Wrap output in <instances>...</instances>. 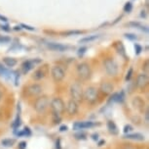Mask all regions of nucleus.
Returning <instances> with one entry per match:
<instances>
[{
    "instance_id": "obj_36",
    "label": "nucleus",
    "mask_w": 149,
    "mask_h": 149,
    "mask_svg": "<svg viewBox=\"0 0 149 149\" xmlns=\"http://www.w3.org/2000/svg\"><path fill=\"white\" fill-rule=\"evenodd\" d=\"M145 123L146 124L149 123V112H148V110L145 111Z\"/></svg>"
},
{
    "instance_id": "obj_27",
    "label": "nucleus",
    "mask_w": 149,
    "mask_h": 149,
    "mask_svg": "<svg viewBox=\"0 0 149 149\" xmlns=\"http://www.w3.org/2000/svg\"><path fill=\"white\" fill-rule=\"evenodd\" d=\"M125 37L130 39V40H136V39L137 38L136 35H134V33H126L125 35Z\"/></svg>"
},
{
    "instance_id": "obj_2",
    "label": "nucleus",
    "mask_w": 149,
    "mask_h": 149,
    "mask_svg": "<svg viewBox=\"0 0 149 149\" xmlns=\"http://www.w3.org/2000/svg\"><path fill=\"white\" fill-rule=\"evenodd\" d=\"M50 106H51V109L54 115L61 116L64 112V110H65V104H64L63 100L58 97L53 98L51 103H50Z\"/></svg>"
},
{
    "instance_id": "obj_11",
    "label": "nucleus",
    "mask_w": 149,
    "mask_h": 149,
    "mask_svg": "<svg viewBox=\"0 0 149 149\" xmlns=\"http://www.w3.org/2000/svg\"><path fill=\"white\" fill-rule=\"evenodd\" d=\"M41 60L40 59H37V60H29V61H26L22 63V71L24 74H27L30 70L33 69V67L35 66V64H38L40 63Z\"/></svg>"
},
{
    "instance_id": "obj_17",
    "label": "nucleus",
    "mask_w": 149,
    "mask_h": 149,
    "mask_svg": "<svg viewBox=\"0 0 149 149\" xmlns=\"http://www.w3.org/2000/svg\"><path fill=\"white\" fill-rule=\"evenodd\" d=\"M124 138L127 139H133V140H139V141H142L144 140V136L140 133H128L124 136Z\"/></svg>"
},
{
    "instance_id": "obj_9",
    "label": "nucleus",
    "mask_w": 149,
    "mask_h": 149,
    "mask_svg": "<svg viewBox=\"0 0 149 149\" xmlns=\"http://www.w3.org/2000/svg\"><path fill=\"white\" fill-rule=\"evenodd\" d=\"M148 84V76L147 74H139L136 78V85L137 88L139 89H144Z\"/></svg>"
},
{
    "instance_id": "obj_14",
    "label": "nucleus",
    "mask_w": 149,
    "mask_h": 149,
    "mask_svg": "<svg viewBox=\"0 0 149 149\" xmlns=\"http://www.w3.org/2000/svg\"><path fill=\"white\" fill-rule=\"evenodd\" d=\"M94 126H95V123L93 122H78L75 123L73 128L74 130H83V129H89V128H93Z\"/></svg>"
},
{
    "instance_id": "obj_28",
    "label": "nucleus",
    "mask_w": 149,
    "mask_h": 149,
    "mask_svg": "<svg viewBox=\"0 0 149 149\" xmlns=\"http://www.w3.org/2000/svg\"><path fill=\"white\" fill-rule=\"evenodd\" d=\"M18 136H30V131L29 128H26L22 133H19Z\"/></svg>"
},
{
    "instance_id": "obj_25",
    "label": "nucleus",
    "mask_w": 149,
    "mask_h": 149,
    "mask_svg": "<svg viewBox=\"0 0 149 149\" xmlns=\"http://www.w3.org/2000/svg\"><path fill=\"white\" fill-rule=\"evenodd\" d=\"M19 126H21V118H19V115H18V116H17V119L15 120V122L13 124V128L17 129V128H19Z\"/></svg>"
},
{
    "instance_id": "obj_40",
    "label": "nucleus",
    "mask_w": 149,
    "mask_h": 149,
    "mask_svg": "<svg viewBox=\"0 0 149 149\" xmlns=\"http://www.w3.org/2000/svg\"><path fill=\"white\" fill-rule=\"evenodd\" d=\"M60 131H67V126H61V128H60Z\"/></svg>"
},
{
    "instance_id": "obj_13",
    "label": "nucleus",
    "mask_w": 149,
    "mask_h": 149,
    "mask_svg": "<svg viewBox=\"0 0 149 149\" xmlns=\"http://www.w3.org/2000/svg\"><path fill=\"white\" fill-rule=\"evenodd\" d=\"M100 90H102V93H104L106 95L112 94V92L114 90V86L113 84L108 83V81H104L100 84Z\"/></svg>"
},
{
    "instance_id": "obj_12",
    "label": "nucleus",
    "mask_w": 149,
    "mask_h": 149,
    "mask_svg": "<svg viewBox=\"0 0 149 149\" xmlns=\"http://www.w3.org/2000/svg\"><path fill=\"white\" fill-rule=\"evenodd\" d=\"M66 112L68 113L70 116H74L77 114L78 112V103L76 101L70 99L66 104Z\"/></svg>"
},
{
    "instance_id": "obj_43",
    "label": "nucleus",
    "mask_w": 149,
    "mask_h": 149,
    "mask_svg": "<svg viewBox=\"0 0 149 149\" xmlns=\"http://www.w3.org/2000/svg\"><path fill=\"white\" fill-rule=\"evenodd\" d=\"M97 137H98L97 134H93V139L94 140H97Z\"/></svg>"
},
{
    "instance_id": "obj_21",
    "label": "nucleus",
    "mask_w": 149,
    "mask_h": 149,
    "mask_svg": "<svg viewBox=\"0 0 149 149\" xmlns=\"http://www.w3.org/2000/svg\"><path fill=\"white\" fill-rule=\"evenodd\" d=\"M98 37H100V35H90V36H86V37H84V38H82V39H80L79 42H80V43H89V42H92V41L95 40V39H97Z\"/></svg>"
},
{
    "instance_id": "obj_29",
    "label": "nucleus",
    "mask_w": 149,
    "mask_h": 149,
    "mask_svg": "<svg viewBox=\"0 0 149 149\" xmlns=\"http://www.w3.org/2000/svg\"><path fill=\"white\" fill-rule=\"evenodd\" d=\"M82 32L80 30H69V32H64V35H80Z\"/></svg>"
},
{
    "instance_id": "obj_3",
    "label": "nucleus",
    "mask_w": 149,
    "mask_h": 149,
    "mask_svg": "<svg viewBox=\"0 0 149 149\" xmlns=\"http://www.w3.org/2000/svg\"><path fill=\"white\" fill-rule=\"evenodd\" d=\"M103 66H104L106 74L110 77H115L118 74V65L112 58H106L103 61Z\"/></svg>"
},
{
    "instance_id": "obj_6",
    "label": "nucleus",
    "mask_w": 149,
    "mask_h": 149,
    "mask_svg": "<svg viewBox=\"0 0 149 149\" xmlns=\"http://www.w3.org/2000/svg\"><path fill=\"white\" fill-rule=\"evenodd\" d=\"M49 104H50L49 98L47 96H40L36 98L34 102V109L37 113H43V112L46 111Z\"/></svg>"
},
{
    "instance_id": "obj_37",
    "label": "nucleus",
    "mask_w": 149,
    "mask_h": 149,
    "mask_svg": "<svg viewBox=\"0 0 149 149\" xmlns=\"http://www.w3.org/2000/svg\"><path fill=\"white\" fill-rule=\"evenodd\" d=\"M3 94H4V88L0 84V99L3 96Z\"/></svg>"
},
{
    "instance_id": "obj_1",
    "label": "nucleus",
    "mask_w": 149,
    "mask_h": 149,
    "mask_svg": "<svg viewBox=\"0 0 149 149\" xmlns=\"http://www.w3.org/2000/svg\"><path fill=\"white\" fill-rule=\"evenodd\" d=\"M83 88L82 85L79 83H73L70 86V96L71 99L76 101L77 103L81 102L83 100Z\"/></svg>"
},
{
    "instance_id": "obj_42",
    "label": "nucleus",
    "mask_w": 149,
    "mask_h": 149,
    "mask_svg": "<svg viewBox=\"0 0 149 149\" xmlns=\"http://www.w3.org/2000/svg\"><path fill=\"white\" fill-rule=\"evenodd\" d=\"M0 20H1V21H4V22H6V21H7V19L5 18V17L1 16V15H0Z\"/></svg>"
},
{
    "instance_id": "obj_22",
    "label": "nucleus",
    "mask_w": 149,
    "mask_h": 149,
    "mask_svg": "<svg viewBox=\"0 0 149 149\" xmlns=\"http://www.w3.org/2000/svg\"><path fill=\"white\" fill-rule=\"evenodd\" d=\"M1 143H2V145H3V146H6V147H11V146H13L14 143H15V139L7 138V139L2 140Z\"/></svg>"
},
{
    "instance_id": "obj_16",
    "label": "nucleus",
    "mask_w": 149,
    "mask_h": 149,
    "mask_svg": "<svg viewBox=\"0 0 149 149\" xmlns=\"http://www.w3.org/2000/svg\"><path fill=\"white\" fill-rule=\"evenodd\" d=\"M133 105L134 106V108L137 109L139 111H142L144 108V101H143L140 97H134L133 100Z\"/></svg>"
},
{
    "instance_id": "obj_34",
    "label": "nucleus",
    "mask_w": 149,
    "mask_h": 149,
    "mask_svg": "<svg viewBox=\"0 0 149 149\" xmlns=\"http://www.w3.org/2000/svg\"><path fill=\"white\" fill-rule=\"evenodd\" d=\"M134 48H136V54H139V53L142 51V47L140 45H139V44H136V45H134Z\"/></svg>"
},
{
    "instance_id": "obj_31",
    "label": "nucleus",
    "mask_w": 149,
    "mask_h": 149,
    "mask_svg": "<svg viewBox=\"0 0 149 149\" xmlns=\"http://www.w3.org/2000/svg\"><path fill=\"white\" fill-rule=\"evenodd\" d=\"M75 137H76L77 139H86V134L81 133H76L75 134Z\"/></svg>"
},
{
    "instance_id": "obj_39",
    "label": "nucleus",
    "mask_w": 149,
    "mask_h": 149,
    "mask_svg": "<svg viewBox=\"0 0 149 149\" xmlns=\"http://www.w3.org/2000/svg\"><path fill=\"white\" fill-rule=\"evenodd\" d=\"M26 142L22 141V142L19 143V148H21V149H24V147H26Z\"/></svg>"
},
{
    "instance_id": "obj_7",
    "label": "nucleus",
    "mask_w": 149,
    "mask_h": 149,
    "mask_svg": "<svg viewBox=\"0 0 149 149\" xmlns=\"http://www.w3.org/2000/svg\"><path fill=\"white\" fill-rule=\"evenodd\" d=\"M51 76H52L53 80L58 83V81H63L64 77H65V71H64V69L61 66L56 65L53 67L51 70Z\"/></svg>"
},
{
    "instance_id": "obj_30",
    "label": "nucleus",
    "mask_w": 149,
    "mask_h": 149,
    "mask_svg": "<svg viewBox=\"0 0 149 149\" xmlns=\"http://www.w3.org/2000/svg\"><path fill=\"white\" fill-rule=\"evenodd\" d=\"M133 131V126H130V125L125 126V128H124V133H130V131Z\"/></svg>"
},
{
    "instance_id": "obj_33",
    "label": "nucleus",
    "mask_w": 149,
    "mask_h": 149,
    "mask_svg": "<svg viewBox=\"0 0 149 149\" xmlns=\"http://www.w3.org/2000/svg\"><path fill=\"white\" fill-rule=\"evenodd\" d=\"M86 50H87V47H81V48L78 50V55H79V56H83L84 53L86 52Z\"/></svg>"
},
{
    "instance_id": "obj_4",
    "label": "nucleus",
    "mask_w": 149,
    "mask_h": 149,
    "mask_svg": "<svg viewBox=\"0 0 149 149\" xmlns=\"http://www.w3.org/2000/svg\"><path fill=\"white\" fill-rule=\"evenodd\" d=\"M91 68H90L89 64L87 63H80L77 66V75L81 80L87 81L91 78Z\"/></svg>"
},
{
    "instance_id": "obj_15",
    "label": "nucleus",
    "mask_w": 149,
    "mask_h": 149,
    "mask_svg": "<svg viewBox=\"0 0 149 149\" xmlns=\"http://www.w3.org/2000/svg\"><path fill=\"white\" fill-rule=\"evenodd\" d=\"M48 47L51 50H53V51H58V52H63L68 49V46L63 45V44H60V43H55V42L49 43L48 44Z\"/></svg>"
},
{
    "instance_id": "obj_23",
    "label": "nucleus",
    "mask_w": 149,
    "mask_h": 149,
    "mask_svg": "<svg viewBox=\"0 0 149 149\" xmlns=\"http://www.w3.org/2000/svg\"><path fill=\"white\" fill-rule=\"evenodd\" d=\"M10 75V73L7 71L6 69L4 68L3 66L1 65V64H0V76H2V77H8V76Z\"/></svg>"
},
{
    "instance_id": "obj_41",
    "label": "nucleus",
    "mask_w": 149,
    "mask_h": 149,
    "mask_svg": "<svg viewBox=\"0 0 149 149\" xmlns=\"http://www.w3.org/2000/svg\"><path fill=\"white\" fill-rule=\"evenodd\" d=\"M0 28H1L2 30H6V32H9L10 30V29H7V26H0Z\"/></svg>"
},
{
    "instance_id": "obj_35",
    "label": "nucleus",
    "mask_w": 149,
    "mask_h": 149,
    "mask_svg": "<svg viewBox=\"0 0 149 149\" xmlns=\"http://www.w3.org/2000/svg\"><path fill=\"white\" fill-rule=\"evenodd\" d=\"M142 69L144 70V71L147 73L148 72V61H145L144 62V65L142 66Z\"/></svg>"
},
{
    "instance_id": "obj_38",
    "label": "nucleus",
    "mask_w": 149,
    "mask_h": 149,
    "mask_svg": "<svg viewBox=\"0 0 149 149\" xmlns=\"http://www.w3.org/2000/svg\"><path fill=\"white\" fill-rule=\"evenodd\" d=\"M22 27H24V29H26V30H34V28L29 27V26H26V25H22Z\"/></svg>"
},
{
    "instance_id": "obj_19",
    "label": "nucleus",
    "mask_w": 149,
    "mask_h": 149,
    "mask_svg": "<svg viewBox=\"0 0 149 149\" xmlns=\"http://www.w3.org/2000/svg\"><path fill=\"white\" fill-rule=\"evenodd\" d=\"M3 63L7 67H9V68H12V67L17 65V60L15 58H12V57H5L3 58Z\"/></svg>"
},
{
    "instance_id": "obj_8",
    "label": "nucleus",
    "mask_w": 149,
    "mask_h": 149,
    "mask_svg": "<svg viewBox=\"0 0 149 149\" xmlns=\"http://www.w3.org/2000/svg\"><path fill=\"white\" fill-rule=\"evenodd\" d=\"M49 73V66L48 65H43L34 72V74L32 76V78L35 81H40L42 78H44Z\"/></svg>"
},
{
    "instance_id": "obj_26",
    "label": "nucleus",
    "mask_w": 149,
    "mask_h": 149,
    "mask_svg": "<svg viewBox=\"0 0 149 149\" xmlns=\"http://www.w3.org/2000/svg\"><path fill=\"white\" fill-rule=\"evenodd\" d=\"M10 40H11V38L8 37V36L0 35V43H8Z\"/></svg>"
},
{
    "instance_id": "obj_24",
    "label": "nucleus",
    "mask_w": 149,
    "mask_h": 149,
    "mask_svg": "<svg viewBox=\"0 0 149 149\" xmlns=\"http://www.w3.org/2000/svg\"><path fill=\"white\" fill-rule=\"evenodd\" d=\"M132 9H133V4H132L131 2H127L125 6H124V11L127 13H130Z\"/></svg>"
},
{
    "instance_id": "obj_20",
    "label": "nucleus",
    "mask_w": 149,
    "mask_h": 149,
    "mask_svg": "<svg viewBox=\"0 0 149 149\" xmlns=\"http://www.w3.org/2000/svg\"><path fill=\"white\" fill-rule=\"evenodd\" d=\"M107 128H108V131H110L112 134L118 133V128H117V126L115 125V123L113 121H109L107 123Z\"/></svg>"
},
{
    "instance_id": "obj_18",
    "label": "nucleus",
    "mask_w": 149,
    "mask_h": 149,
    "mask_svg": "<svg viewBox=\"0 0 149 149\" xmlns=\"http://www.w3.org/2000/svg\"><path fill=\"white\" fill-rule=\"evenodd\" d=\"M114 48L116 49V51L119 53L120 55H122L123 57H126V51H125V47H124L123 43L121 41L115 42L114 44Z\"/></svg>"
},
{
    "instance_id": "obj_32",
    "label": "nucleus",
    "mask_w": 149,
    "mask_h": 149,
    "mask_svg": "<svg viewBox=\"0 0 149 149\" xmlns=\"http://www.w3.org/2000/svg\"><path fill=\"white\" fill-rule=\"evenodd\" d=\"M132 74H133V68H130L129 72L127 73V76H126V81H130L132 78Z\"/></svg>"
},
{
    "instance_id": "obj_10",
    "label": "nucleus",
    "mask_w": 149,
    "mask_h": 149,
    "mask_svg": "<svg viewBox=\"0 0 149 149\" xmlns=\"http://www.w3.org/2000/svg\"><path fill=\"white\" fill-rule=\"evenodd\" d=\"M26 92L29 96H37L42 92V86L38 83L30 84L29 88H26Z\"/></svg>"
},
{
    "instance_id": "obj_5",
    "label": "nucleus",
    "mask_w": 149,
    "mask_h": 149,
    "mask_svg": "<svg viewBox=\"0 0 149 149\" xmlns=\"http://www.w3.org/2000/svg\"><path fill=\"white\" fill-rule=\"evenodd\" d=\"M97 89L94 86H89L86 90L83 91V99H85L88 103H95L97 99Z\"/></svg>"
}]
</instances>
